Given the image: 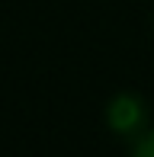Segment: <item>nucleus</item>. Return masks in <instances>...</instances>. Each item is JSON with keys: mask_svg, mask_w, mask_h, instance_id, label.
<instances>
[{"mask_svg": "<svg viewBox=\"0 0 154 157\" xmlns=\"http://www.w3.org/2000/svg\"><path fill=\"white\" fill-rule=\"evenodd\" d=\"M106 122L116 135H125V138H135L141 135L144 122H148V112H144V103L135 93H116L106 106Z\"/></svg>", "mask_w": 154, "mask_h": 157, "instance_id": "1", "label": "nucleus"}, {"mask_svg": "<svg viewBox=\"0 0 154 157\" xmlns=\"http://www.w3.org/2000/svg\"><path fill=\"white\" fill-rule=\"evenodd\" d=\"M132 157H154V128H144L141 135H135Z\"/></svg>", "mask_w": 154, "mask_h": 157, "instance_id": "2", "label": "nucleus"}]
</instances>
